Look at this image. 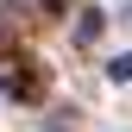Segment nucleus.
Returning <instances> with one entry per match:
<instances>
[{
  "mask_svg": "<svg viewBox=\"0 0 132 132\" xmlns=\"http://www.w3.org/2000/svg\"><path fill=\"white\" fill-rule=\"evenodd\" d=\"M0 88H6V94H19V101H25V94H38V69H25V63H13V69L0 76Z\"/></svg>",
  "mask_w": 132,
  "mask_h": 132,
  "instance_id": "nucleus-1",
  "label": "nucleus"
},
{
  "mask_svg": "<svg viewBox=\"0 0 132 132\" xmlns=\"http://www.w3.org/2000/svg\"><path fill=\"white\" fill-rule=\"evenodd\" d=\"M107 76H113V82H132V57H113V63H107Z\"/></svg>",
  "mask_w": 132,
  "mask_h": 132,
  "instance_id": "nucleus-2",
  "label": "nucleus"
}]
</instances>
